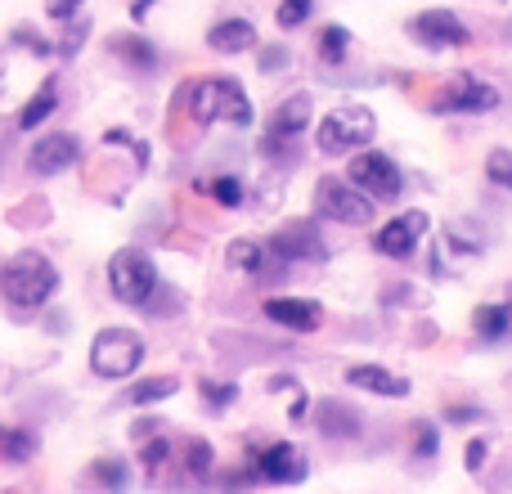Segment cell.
<instances>
[{
    "label": "cell",
    "instance_id": "10",
    "mask_svg": "<svg viewBox=\"0 0 512 494\" xmlns=\"http://www.w3.org/2000/svg\"><path fill=\"white\" fill-rule=\"evenodd\" d=\"M252 468L270 486H288V481L306 477V459H301V450L292 441H270L261 450H252Z\"/></svg>",
    "mask_w": 512,
    "mask_h": 494
},
{
    "label": "cell",
    "instance_id": "8",
    "mask_svg": "<svg viewBox=\"0 0 512 494\" xmlns=\"http://www.w3.org/2000/svg\"><path fill=\"white\" fill-rule=\"evenodd\" d=\"M409 36L423 41L427 50H459V45L472 41L463 18L450 14V9H423V14H414L409 18Z\"/></svg>",
    "mask_w": 512,
    "mask_h": 494
},
{
    "label": "cell",
    "instance_id": "26",
    "mask_svg": "<svg viewBox=\"0 0 512 494\" xmlns=\"http://www.w3.org/2000/svg\"><path fill=\"white\" fill-rule=\"evenodd\" d=\"M346 50H351V32H346V27H324V32H319V59H324L328 68L342 63Z\"/></svg>",
    "mask_w": 512,
    "mask_h": 494
},
{
    "label": "cell",
    "instance_id": "24",
    "mask_svg": "<svg viewBox=\"0 0 512 494\" xmlns=\"http://www.w3.org/2000/svg\"><path fill=\"white\" fill-rule=\"evenodd\" d=\"M225 261H230L234 270H243V274H261V270H265V247H261V243L239 239V243H230Z\"/></svg>",
    "mask_w": 512,
    "mask_h": 494
},
{
    "label": "cell",
    "instance_id": "39",
    "mask_svg": "<svg viewBox=\"0 0 512 494\" xmlns=\"http://www.w3.org/2000/svg\"><path fill=\"white\" fill-rule=\"evenodd\" d=\"M149 5H153V0H135V18H144V14H149Z\"/></svg>",
    "mask_w": 512,
    "mask_h": 494
},
{
    "label": "cell",
    "instance_id": "16",
    "mask_svg": "<svg viewBox=\"0 0 512 494\" xmlns=\"http://www.w3.org/2000/svg\"><path fill=\"white\" fill-rule=\"evenodd\" d=\"M346 382H351V387H360V391L391 396V400L409 396V378H400V373H391V369H378V364H355V369L346 373Z\"/></svg>",
    "mask_w": 512,
    "mask_h": 494
},
{
    "label": "cell",
    "instance_id": "35",
    "mask_svg": "<svg viewBox=\"0 0 512 494\" xmlns=\"http://www.w3.org/2000/svg\"><path fill=\"white\" fill-rule=\"evenodd\" d=\"M477 418H481V409H477V405H450V409H445V423H454V427L477 423Z\"/></svg>",
    "mask_w": 512,
    "mask_h": 494
},
{
    "label": "cell",
    "instance_id": "40",
    "mask_svg": "<svg viewBox=\"0 0 512 494\" xmlns=\"http://www.w3.org/2000/svg\"><path fill=\"white\" fill-rule=\"evenodd\" d=\"M0 72H5V50H0Z\"/></svg>",
    "mask_w": 512,
    "mask_h": 494
},
{
    "label": "cell",
    "instance_id": "18",
    "mask_svg": "<svg viewBox=\"0 0 512 494\" xmlns=\"http://www.w3.org/2000/svg\"><path fill=\"white\" fill-rule=\"evenodd\" d=\"M207 45L216 54H239V50H252L256 45V27L248 18H221V23L207 32Z\"/></svg>",
    "mask_w": 512,
    "mask_h": 494
},
{
    "label": "cell",
    "instance_id": "20",
    "mask_svg": "<svg viewBox=\"0 0 512 494\" xmlns=\"http://www.w3.org/2000/svg\"><path fill=\"white\" fill-rule=\"evenodd\" d=\"M108 50H113L122 63L140 68V72H153V68H158V45L144 41V36H113V41H108Z\"/></svg>",
    "mask_w": 512,
    "mask_h": 494
},
{
    "label": "cell",
    "instance_id": "5",
    "mask_svg": "<svg viewBox=\"0 0 512 494\" xmlns=\"http://www.w3.org/2000/svg\"><path fill=\"white\" fill-rule=\"evenodd\" d=\"M346 180H351L355 189H364L373 203H396L400 189H405V176H400L396 158H387V153H373L369 144H364V149H355L351 167H346Z\"/></svg>",
    "mask_w": 512,
    "mask_h": 494
},
{
    "label": "cell",
    "instance_id": "12",
    "mask_svg": "<svg viewBox=\"0 0 512 494\" xmlns=\"http://www.w3.org/2000/svg\"><path fill=\"white\" fill-rule=\"evenodd\" d=\"M270 256H274V261H319V256H324L319 225L315 221H288L270 239Z\"/></svg>",
    "mask_w": 512,
    "mask_h": 494
},
{
    "label": "cell",
    "instance_id": "17",
    "mask_svg": "<svg viewBox=\"0 0 512 494\" xmlns=\"http://www.w3.org/2000/svg\"><path fill=\"white\" fill-rule=\"evenodd\" d=\"M472 328L481 342L504 346L512 342V301H495V306H477L472 310Z\"/></svg>",
    "mask_w": 512,
    "mask_h": 494
},
{
    "label": "cell",
    "instance_id": "15",
    "mask_svg": "<svg viewBox=\"0 0 512 494\" xmlns=\"http://www.w3.org/2000/svg\"><path fill=\"white\" fill-rule=\"evenodd\" d=\"M261 310L274 319V324L292 328V333H315V328L324 324V306L310 297H265Z\"/></svg>",
    "mask_w": 512,
    "mask_h": 494
},
{
    "label": "cell",
    "instance_id": "28",
    "mask_svg": "<svg viewBox=\"0 0 512 494\" xmlns=\"http://www.w3.org/2000/svg\"><path fill=\"white\" fill-rule=\"evenodd\" d=\"M207 194H212L221 207H239V203H243V180H234V176H216L212 185H207Z\"/></svg>",
    "mask_w": 512,
    "mask_h": 494
},
{
    "label": "cell",
    "instance_id": "21",
    "mask_svg": "<svg viewBox=\"0 0 512 494\" xmlns=\"http://www.w3.org/2000/svg\"><path fill=\"white\" fill-rule=\"evenodd\" d=\"M54 108H59V86H54V81H45V86L27 99L23 113H18V131H36V126H41Z\"/></svg>",
    "mask_w": 512,
    "mask_h": 494
},
{
    "label": "cell",
    "instance_id": "25",
    "mask_svg": "<svg viewBox=\"0 0 512 494\" xmlns=\"http://www.w3.org/2000/svg\"><path fill=\"white\" fill-rule=\"evenodd\" d=\"M90 477H95L104 490H126L131 486V468H126V459H95Z\"/></svg>",
    "mask_w": 512,
    "mask_h": 494
},
{
    "label": "cell",
    "instance_id": "22",
    "mask_svg": "<svg viewBox=\"0 0 512 494\" xmlns=\"http://www.w3.org/2000/svg\"><path fill=\"white\" fill-rule=\"evenodd\" d=\"M36 454V436L23 427H0V459L5 463H27Z\"/></svg>",
    "mask_w": 512,
    "mask_h": 494
},
{
    "label": "cell",
    "instance_id": "7",
    "mask_svg": "<svg viewBox=\"0 0 512 494\" xmlns=\"http://www.w3.org/2000/svg\"><path fill=\"white\" fill-rule=\"evenodd\" d=\"M315 212L324 221H337V225H369L373 221V198L364 189H355L351 180L342 176H324L315 185Z\"/></svg>",
    "mask_w": 512,
    "mask_h": 494
},
{
    "label": "cell",
    "instance_id": "32",
    "mask_svg": "<svg viewBox=\"0 0 512 494\" xmlns=\"http://www.w3.org/2000/svg\"><path fill=\"white\" fill-rule=\"evenodd\" d=\"M185 468L194 472V477H203V472L212 468V445H207V441H194V445H189V454H185Z\"/></svg>",
    "mask_w": 512,
    "mask_h": 494
},
{
    "label": "cell",
    "instance_id": "11",
    "mask_svg": "<svg viewBox=\"0 0 512 494\" xmlns=\"http://www.w3.org/2000/svg\"><path fill=\"white\" fill-rule=\"evenodd\" d=\"M423 234H427V212H405L373 234V247H378L382 256H391V261H405V256H414V247L423 243Z\"/></svg>",
    "mask_w": 512,
    "mask_h": 494
},
{
    "label": "cell",
    "instance_id": "34",
    "mask_svg": "<svg viewBox=\"0 0 512 494\" xmlns=\"http://www.w3.org/2000/svg\"><path fill=\"white\" fill-rule=\"evenodd\" d=\"M9 41H14V45H27L32 54H50V41H41L32 27H14V36H9Z\"/></svg>",
    "mask_w": 512,
    "mask_h": 494
},
{
    "label": "cell",
    "instance_id": "29",
    "mask_svg": "<svg viewBox=\"0 0 512 494\" xmlns=\"http://www.w3.org/2000/svg\"><path fill=\"white\" fill-rule=\"evenodd\" d=\"M486 176L495 180L499 189H508V194H512V153H508V149H495V153H490V158H486Z\"/></svg>",
    "mask_w": 512,
    "mask_h": 494
},
{
    "label": "cell",
    "instance_id": "37",
    "mask_svg": "<svg viewBox=\"0 0 512 494\" xmlns=\"http://www.w3.org/2000/svg\"><path fill=\"white\" fill-rule=\"evenodd\" d=\"M486 454H490V445H486V441H472V445H468V472H481Z\"/></svg>",
    "mask_w": 512,
    "mask_h": 494
},
{
    "label": "cell",
    "instance_id": "27",
    "mask_svg": "<svg viewBox=\"0 0 512 494\" xmlns=\"http://www.w3.org/2000/svg\"><path fill=\"white\" fill-rule=\"evenodd\" d=\"M198 391L207 396V405L212 409H225V405H234L239 400V387L234 382H212V378H198Z\"/></svg>",
    "mask_w": 512,
    "mask_h": 494
},
{
    "label": "cell",
    "instance_id": "23",
    "mask_svg": "<svg viewBox=\"0 0 512 494\" xmlns=\"http://www.w3.org/2000/svg\"><path fill=\"white\" fill-rule=\"evenodd\" d=\"M176 391H180V378H144L126 391V400H131V405H153V400H167V396H176Z\"/></svg>",
    "mask_w": 512,
    "mask_h": 494
},
{
    "label": "cell",
    "instance_id": "1",
    "mask_svg": "<svg viewBox=\"0 0 512 494\" xmlns=\"http://www.w3.org/2000/svg\"><path fill=\"white\" fill-rule=\"evenodd\" d=\"M59 288V270L50 265V256L41 252H18L14 261L0 270V292H5L9 306L18 310H36L54 297Z\"/></svg>",
    "mask_w": 512,
    "mask_h": 494
},
{
    "label": "cell",
    "instance_id": "6",
    "mask_svg": "<svg viewBox=\"0 0 512 494\" xmlns=\"http://www.w3.org/2000/svg\"><path fill=\"white\" fill-rule=\"evenodd\" d=\"M144 360V337L131 328H104L90 346V369L99 378H131Z\"/></svg>",
    "mask_w": 512,
    "mask_h": 494
},
{
    "label": "cell",
    "instance_id": "38",
    "mask_svg": "<svg viewBox=\"0 0 512 494\" xmlns=\"http://www.w3.org/2000/svg\"><path fill=\"white\" fill-rule=\"evenodd\" d=\"M283 63H288V59H283V50H279V45H274V50H265V54H261V72H279Z\"/></svg>",
    "mask_w": 512,
    "mask_h": 494
},
{
    "label": "cell",
    "instance_id": "9",
    "mask_svg": "<svg viewBox=\"0 0 512 494\" xmlns=\"http://www.w3.org/2000/svg\"><path fill=\"white\" fill-rule=\"evenodd\" d=\"M499 104V90L490 86V81L472 77V72H454L450 81H445V95L436 99V113H486V108Z\"/></svg>",
    "mask_w": 512,
    "mask_h": 494
},
{
    "label": "cell",
    "instance_id": "14",
    "mask_svg": "<svg viewBox=\"0 0 512 494\" xmlns=\"http://www.w3.org/2000/svg\"><path fill=\"white\" fill-rule=\"evenodd\" d=\"M306 126H310V95H292V99H283V104L270 113V131H265L261 149H265V153H274L283 140H297V135L306 131Z\"/></svg>",
    "mask_w": 512,
    "mask_h": 494
},
{
    "label": "cell",
    "instance_id": "2",
    "mask_svg": "<svg viewBox=\"0 0 512 494\" xmlns=\"http://www.w3.org/2000/svg\"><path fill=\"white\" fill-rule=\"evenodd\" d=\"M189 90V113H194L198 126L207 122H230V126H252V104L243 95L239 81L230 77H207L198 86H185Z\"/></svg>",
    "mask_w": 512,
    "mask_h": 494
},
{
    "label": "cell",
    "instance_id": "36",
    "mask_svg": "<svg viewBox=\"0 0 512 494\" xmlns=\"http://www.w3.org/2000/svg\"><path fill=\"white\" fill-rule=\"evenodd\" d=\"M81 9V0H50V18L54 23H72Z\"/></svg>",
    "mask_w": 512,
    "mask_h": 494
},
{
    "label": "cell",
    "instance_id": "33",
    "mask_svg": "<svg viewBox=\"0 0 512 494\" xmlns=\"http://www.w3.org/2000/svg\"><path fill=\"white\" fill-rule=\"evenodd\" d=\"M414 436H418V459H436V450H441V436H436V427L432 423H418Z\"/></svg>",
    "mask_w": 512,
    "mask_h": 494
},
{
    "label": "cell",
    "instance_id": "30",
    "mask_svg": "<svg viewBox=\"0 0 512 494\" xmlns=\"http://www.w3.org/2000/svg\"><path fill=\"white\" fill-rule=\"evenodd\" d=\"M315 9V0H283L279 5V27H301Z\"/></svg>",
    "mask_w": 512,
    "mask_h": 494
},
{
    "label": "cell",
    "instance_id": "13",
    "mask_svg": "<svg viewBox=\"0 0 512 494\" xmlns=\"http://www.w3.org/2000/svg\"><path fill=\"white\" fill-rule=\"evenodd\" d=\"M77 158H81L77 135L54 131V135H45V140H36V149H32V158H27V167H32L36 176H59V171H68Z\"/></svg>",
    "mask_w": 512,
    "mask_h": 494
},
{
    "label": "cell",
    "instance_id": "3",
    "mask_svg": "<svg viewBox=\"0 0 512 494\" xmlns=\"http://www.w3.org/2000/svg\"><path fill=\"white\" fill-rule=\"evenodd\" d=\"M108 288H113V297L122 301V306L144 310L153 301V292H158V265H153L140 247H122V252H113V261H108Z\"/></svg>",
    "mask_w": 512,
    "mask_h": 494
},
{
    "label": "cell",
    "instance_id": "31",
    "mask_svg": "<svg viewBox=\"0 0 512 494\" xmlns=\"http://www.w3.org/2000/svg\"><path fill=\"white\" fill-rule=\"evenodd\" d=\"M140 459H144V468H149V477H158V472L167 468V459H171V445L167 441H149L140 450Z\"/></svg>",
    "mask_w": 512,
    "mask_h": 494
},
{
    "label": "cell",
    "instance_id": "4",
    "mask_svg": "<svg viewBox=\"0 0 512 494\" xmlns=\"http://www.w3.org/2000/svg\"><path fill=\"white\" fill-rule=\"evenodd\" d=\"M373 135H378V117H373L364 104H342L319 122L315 140L324 153H355V149H364Z\"/></svg>",
    "mask_w": 512,
    "mask_h": 494
},
{
    "label": "cell",
    "instance_id": "19",
    "mask_svg": "<svg viewBox=\"0 0 512 494\" xmlns=\"http://www.w3.org/2000/svg\"><path fill=\"white\" fill-rule=\"evenodd\" d=\"M315 423H319V432L324 436H360V409H351V405H342V400H324L319 405V414H315Z\"/></svg>",
    "mask_w": 512,
    "mask_h": 494
}]
</instances>
